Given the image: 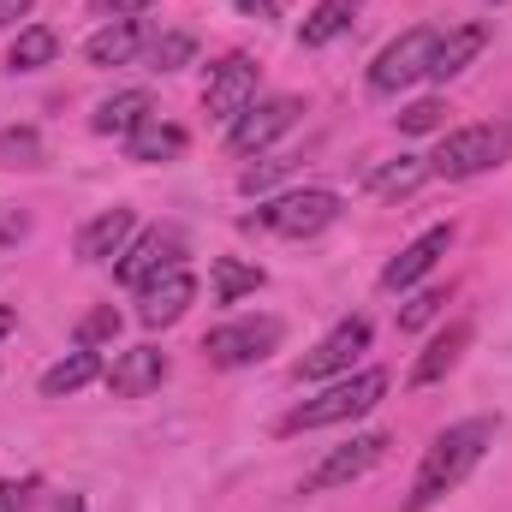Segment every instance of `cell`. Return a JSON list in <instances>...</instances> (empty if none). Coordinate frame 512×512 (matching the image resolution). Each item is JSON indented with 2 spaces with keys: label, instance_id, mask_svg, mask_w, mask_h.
<instances>
[{
  "label": "cell",
  "instance_id": "obj_23",
  "mask_svg": "<svg viewBox=\"0 0 512 512\" xmlns=\"http://www.w3.org/2000/svg\"><path fill=\"white\" fill-rule=\"evenodd\" d=\"M54 54H60V36H54L48 24H24L18 42L6 48V66H12V72H36V66H48Z\"/></svg>",
  "mask_w": 512,
  "mask_h": 512
},
{
  "label": "cell",
  "instance_id": "obj_35",
  "mask_svg": "<svg viewBox=\"0 0 512 512\" xmlns=\"http://www.w3.org/2000/svg\"><path fill=\"white\" fill-rule=\"evenodd\" d=\"M149 0H96V12H114V18H126V12H143Z\"/></svg>",
  "mask_w": 512,
  "mask_h": 512
},
{
  "label": "cell",
  "instance_id": "obj_22",
  "mask_svg": "<svg viewBox=\"0 0 512 512\" xmlns=\"http://www.w3.org/2000/svg\"><path fill=\"white\" fill-rule=\"evenodd\" d=\"M185 126H173V120H149L143 131H131L126 137V149H131V161H173V155H185Z\"/></svg>",
  "mask_w": 512,
  "mask_h": 512
},
{
  "label": "cell",
  "instance_id": "obj_36",
  "mask_svg": "<svg viewBox=\"0 0 512 512\" xmlns=\"http://www.w3.org/2000/svg\"><path fill=\"white\" fill-rule=\"evenodd\" d=\"M12 328H18V310H12V304H0V340H6Z\"/></svg>",
  "mask_w": 512,
  "mask_h": 512
},
{
  "label": "cell",
  "instance_id": "obj_28",
  "mask_svg": "<svg viewBox=\"0 0 512 512\" xmlns=\"http://www.w3.org/2000/svg\"><path fill=\"white\" fill-rule=\"evenodd\" d=\"M120 334V310L114 304H102V310H90L84 322H78V346H102V340H114Z\"/></svg>",
  "mask_w": 512,
  "mask_h": 512
},
{
  "label": "cell",
  "instance_id": "obj_9",
  "mask_svg": "<svg viewBox=\"0 0 512 512\" xmlns=\"http://www.w3.org/2000/svg\"><path fill=\"white\" fill-rule=\"evenodd\" d=\"M298 114H304V102H298V96H268V102H251V108L227 126V149H233V155H256V149H268L274 137H286V131L298 126Z\"/></svg>",
  "mask_w": 512,
  "mask_h": 512
},
{
  "label": "cell",
  "instance_id": "obj_26",
  "mask_svg": "<svg viewBox=\"0 0 512 512\" xmlns=\"http://www.w3.org/2000/svg\"><path fill=\"white\" fill-rule=\"evenodd\" d=\"M262 286V268L256 262H239V256H215V298L221 304H239L245 292Z\"/></svg>",
  "mask_w": 512,
  "mask_h": 512
},
{
  "label": "cell",
  "instance_id": "obj_5",
  "mask_svg": "<svg viewBox=\"0 0 512 512\" xmlns=\"http://www.w3.org/2000/svg\"><path fill=\"white\" fill-rule=\"evenodd\" d=\"M435 42H441V30H429V24H417V30H405L399 42H387L382 54H376V66H370V90H376V96H399L405 84L429 78Z\"/></svg>",
  "mask_w": 512,
  "mask_h": 512
},
{
  "label": "cell",
  "instance_id": "obj_14",
  "mask_svg": "<svg viewBox=\"0 0 512 512\" xmlns=\"http://www.w3.org/2000/svg\"><path fill=\"white\" fill-rule=\"evenodd\" d=\"M161 382H167V352L161 346H131V352L114 358V370H108V387L120 399H143V393H155Z\"/></svg>",
  "mask_w": 512,
  "mask_h": 512
},
{
  "label": "cell",
  "instance_id": "obj_7",
  "mask_svg": "<svg viewBox=\"0 0 512 512\" xmlns=\"http://www.w3.org/2000/svg\"><path fill=\"white\" fill-rule=\"evenodd\" d=\"M280 322L274 316H245V322H227V328H215L209 340H203V358L209 364H221V370H245V364H262L274 346H280Z\"/></svg>",
  "mask_w": 512,
  "mask_h": 512
},
{
  "label": "cell",
  "instance_id": "obj_31",
  "mask_svg": "<svg viewBox=\"0 0 512 512\" xmlns=\"http://www.w3.org/2000/svg\"><path fill=\"white\" fill-rule=\"evenodd\" d=\"M286 167H292V161H262V167H251V173H245V179H239V185H245V191H262V185H274V179H280V173H286Z\"/></svg>",
  "mask_w": 512,
  "mask_h": 512
},
{
  "label": "cell",
  "instance_id": "obj_37",
  "mask_svg": "<svg viewBox=\"0 0 512 512\" xmlns=\"http://www.w3.org/2000/svg\"><path fill=\"white\" fill-rule=\"evenodd\" d=\"M54 512H84V501H60Z\"/></svg>",
  "mask_w": 512,
  "mask_h": 512
},
{
  "label": "cell",
  "instance_id": "obj_17",
  "mask_svg": "<svg viewBox=\"0 0 512 512\" xmlns=\"http://www.w3.org/2000/svg\"><path fill=\"white\" fill-rule=\"evenodd\" d=\"M137 54H143V24L137 18H114V24H102L84 42V60L90 66H131Z\"/></svg>",
  "mask_w": 512,
  "mask_h": 512
},
{
  "label": "cell",
  "instance_id": "obj_25",
  "mask_svg": "<svg viewBox=\"0 0 512 512\" xmlns=\"http://www.w3.org/2000/svg\"><path fill=\"white\" fill-rule=\"evenodd\" d=\"M143 60H149V72H179V66L197 60V36L191 30H167V36L143 42Z\"/></svg>",
  "mask_w": 512,
  "mask_h": 512
},
{
  "label": "cell",
  "instance_id": "obj_27",
  "mask_svg": "<svg viewBox=\"0 0 512 512\" xmlns=\"http://www.w3.org/2000/svg\"><path fill=\"white\" fill-rule=\"evenodd\" d=\"M441 304H447V292H417V298H411V304L399 310V328H405V334H417V328H429V322L441 316Z\"/></svg>",
  "mask_w": 512,
  "mask_h": 512
},
{
  "label": "cell",
  "instance_id": "obj_21",
  "mask_svg": "<svg viewBox=\"0 0 512 512\" xmlns=\"http://www.w3.org/2000/svg\"><path fill=\"white\" fill-rule=\"evenodd\" d=\"M96 376H108V370H102V358H96L90 346H78V352H66V358H60V364L42 376V393H48V399H66V393L90 387Z\"/></svg>",
  "mask_w": 512,
  "mask_h": 512
},
{
  "label": "cell",
  "instance_id": "obj_16",
  "mask_svg": "<svg viewBox=\"0 0 512 512\" xmlns=\"http://www.w3.org/2000/svg\"><path fill=\"white\" fill-rule=\"evenodd\" d=\"M131 233H137V215H131V209L96 215V221L78 233V262H108V256H120L131 245Z\"/></svg>",
  "mask_w": 512,
  "mask_h": 512
},
{
  "label": "cell",
  "instance_id": "obj_4",
  "mask_svg": "<svg viewBox=\"0 0 512 512\" xmlns=\"http://www.w3.org/2000/svg\"><path fill=\"white\" fill-rule=\"evenodd\" d=\"M334 221H340V197L322 191V185H310V191H286V197L262 203V209L251 215V227H268V233H280V239H316V233L334 227Z\"/></svg>",
  "mask_w": 512,
  "mask_h": 512
},
{
  "label": "cell",
  "instance_id": "obj_20",
  "mask_svg": "<svg viewBox=\"0 0 512 512\" xmlns=\"http://www.w3.org/2000/svg\"><path fill=\"white\" fill-rule=\"evenodd\" d=\"M352 18H358V0H316V12L298 24V42L304 48H328L334 36L352 30Z\"/></svg>",
  "mask_w": 512,
  "mask_h": 512
},
{
  "label": "cell",
  "instance_id": "obj_6",
  "mask_svg": "<svg viewBox=\"0 0 512 512\" xmlns=\"http://www.w3.org/2000/svg\"><path fill=\"white\" fill-rule=\"evenodd\" d=\"M387 447H393V435L382 429H370V435H352L346 447H334V453H322L310 471H304V495H322V489H346V483H358L370 465H382Z\"/></svg>",
  "mask_w": 512,
  "mask_h": 512
},
{
  "label": "cell",
  "instance_id": "obj_11",
  "mask_svg": "<svg viewBox=\"0 0 512 512\" xmlns=\"http://www.w3.org/2000/svg\"><path fill=\"white\" fill-rule=\"evenodd\" d=\"M191 304H197V280H191L185 268H167V274H155L149 286H137V322H143V328H167V322H179Z\"/></svg>",
  "mask_w": 512,
  "mask_h": 512
},
{
  "label": "cell",
  "instance_id": "obj_13",
  "mask_svg": "<svg viewBox=\"0 0 512 512\" xmlns=\"http://www.w3.org/2000/svg\"><path fill=\"white\" fill-rule=\"evenodd\" d=\"M447 245H453V227H429V233H417V239H411V245H405V251L382 268V286H387V292L417 286V280H423V274L447 256Z\"/></svg>",
  "mask_w": 512,
  "mask_h": 512
},
{
  "label": "cell",
  "instance_id": "obj_2",
  "mask_svg": "<svg viewBox=\"0 0 512 512\" xmlns=\"http://www.w3.org/2000/svg\"><path fill=\"white\" fill-rule=\"evenodd\" d=\"M382 393H387V370H358V376L334 382L328 393L304 399L298 411H286V417H280V435H304V429H334V423H352V417L376 411V405H382Z\"/></svg>",
  "mask_w": 512,
  "mask_h": 512
},
{
  "label": "cell",
  "instance_id": "obj_34",
  "mask_svg": "<svg viewBox=\"0 0 512 512\" xmlns=\"http://www.w3.org/2000/svg\"><path fill=\"white\" fill-rule=\"evenodd\" d=\"M30 6H36V0H0V30H12L18 18H30Z\"/></svg>",
  "mask_w": 512,
  "mask_h": 512
},
{
  "label": "cell",
  "instance_id": "obj_15",
  "mask_svg": "<svg viewBox=\"0 0 512 512\" xmlns=\"http://www.w3.org/2000/svg\"><path fill=\"white\" fill-rule=\"evenodd\" d=\"M489 48V24H465V30H441V42H435V54H429V78L435 84H447V78H459L477 54Z\"/></svg>",
  "mask_w": 512,
  "mask_h": 512
},
{
  "label": "cell",
  "instance_id": "obj_1",
  "mask_svg": "<svg viewBox=\"0 0 512 512\" xmlns=\"http://www.w3.org/2000/svg\"><path fill=\"white\" fill-rule=\"evenodd\" d=\"M495 447V417H465V423H453V429H441L435 435V447L423 453V465H417V483H411V512H429L441 495H453L477 465H483V453Z\"/></svg>",
  "mask_w": 512,
  "mask_h": 512
},
{
  "label": "cell",
  "instance_id": "obj_32",
  "mask_svg": "<svg viewBox=\"0 0 512 512\" xmlns=\"http://www.w3.org/2000/svg\"><path fill=\"white\" fill-rule=\"evenodd\" d=\"M30 507V483H0V512H24Z\"/></svg>",
  "mask_w": 512,
  "mask_h": 512
},
{
  "label": "cell",
  "instance_id": "obj_19",
  "mask_svg": "<svg viewBox=\"0 0 512 512\" xmlns=\"http://www.w3.org/2000/svg\"><path fill=\"white\" fill-rule=\"evenodd\" d=\"M149 120H155L149 90H120V96H108V102L96 108V120H90V126L102 131V137H131V131H143Z\"/></svg>",
  "mask_w": 512,
  "mask_h": 512
},
{
  "label": "cell",
  "instance_id": "obj_18",
  "mask_svg": "<svg viewBox=\"0 0 512 512\" xmlns=\"http://www.w3.org/2000/svg\"><path fill=\"white\" fill-rule=\"evenodd\" d=\"M465 346H471V322H453V328H441L435 340H429V352L411 364V387H429V382H441L459 358H465Z\"/></svg>",
  "mask_w": 512,
  "mask_h": 512
},
{
  "label": "cell",
  "instance_id": "obj_33",
  "mask_svg": "<svg viewBox=\"0 0 512 512\" xmlns=\"http://www.w3.org/2000/svg\"><path fill=\"white\" fill-rule=\"evenodd\" d=\"M233 6H239L245 18H280V6H286V0H233Z\"/></svg>",
  "mask_w": 512,
  "mask_h": 512
},
{
  "label": "cell",
  "instance_id": "obj_10",
  "mask_svg": "<svg viewBox=\"0 0 512 512\" xmlns=\"http://www.w3.org/2000/svg\"><path fill=\"white\" fill-rule=\"evenodd\" d=\"M251 102H256V60H251V54H227L221 66H209V90H203L209 120L233 126Z\"/></svg>",
  "mask_w": 512,
  "mask_h": 512
},
{
  "label": "cell",
  "instance_id": "obj_3",
  "mask_svg": "<svg viewBox=\"0 0 512 512\" xmlns=\"http://www.w3.org/2000/svg\"><path fill=\"white\" fill-rule=\"evenodd\" d=\"M512 155V131L507 126H465L453 137H441V149L429 155V173L441 179H477L489 167H501Z\"/></svg>",
  "mask_w": 512,
  "mask_h": 512
},
{
  "label": "cell",
  "instance_id": "obj_24",
  "mask_svg": "<svg viewBox=\"0 0 512 512\" xmlns=\"http://www.w3.org/2000/svg\"><path fill=\"white\" fill-rule=\"evenodd\" d=\"M423 179H429V161L423 155H399V161H387V167L370 173V191L376 197H411Z\"/></svg>",
  "mask_w": 512,
  "mask_h": 512
},
{
  "label": "cell",
  "instance_id": "obj_12",
  "mask_svg": "<svg viewBox=\"0 0 512 512\" xmlns=\"http://www.w3.org/2000/svg\"><path fill=\"white\" fill-rule=\"evenodd\" d=\"M370 346V322L364 316H346L304 364H298V382H328V376H340V370H352V358Z\"/></svg>",
  "mask_w": 512,
  "mask_h": 512
},
{
  "label": "cell",
  "instance_id": "obj_8",
  "mask_svg": "<svg viewBox=\"0 0 512 512\" xmlns=\"http://www.w3.org/2000/svg\"><path fill=\"white\" fill-rule=\"evenodd\" d=\"M185 262V233L179 227H149V233H137L120 262H114V280L120 286H149L155 274H167V268H179Z\"/></svg>",
  "mask_w": 512,
  "mask_h": 512
},
{
  "label": "cell",
  "instance_id": "obj_29",
  "mask_svg": "<svg viewBox=\"0 0 512 512\" xmlns=\"http://www.w3.org/2000/svg\"><path fill=\"white\" fill-rule=\"evenodd\" d=\"M441 120H447V102L429 96V102H411V108L399 114V131H435Z\"/></svg>",
  "mask_w": 512,
  "mask_h": 512
},
{
  "label": "cell",
  "instance_id": "obj_30",
  "mask_svg": "<svg viewBox=\"0 0 512 512\" xmlns=\"http://www.w3.org/2000/svg\"><path fill=\"white\" fill-rule=\"evenodd\" d=\"M0 155H12V161H36V155H42V137H36L30 126L0 131Z\"/></svg>",
  "mask_w": 512,
  "mask_h": 512
}]
</instances>
